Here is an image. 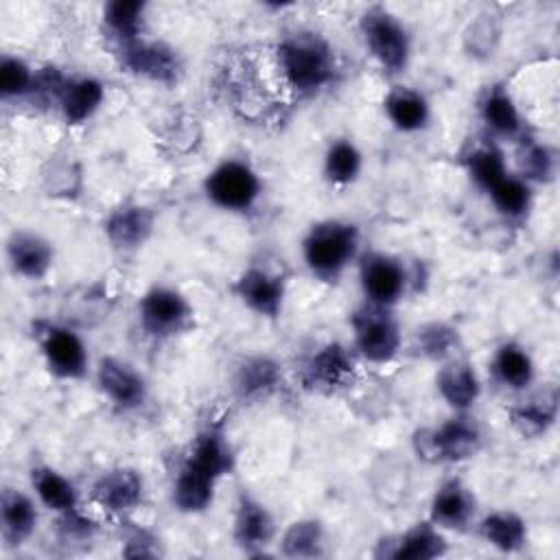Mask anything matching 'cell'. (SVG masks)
<instances>
[{"mask_svg":"<svg viewBox=\"0 0 560 560\" xmlns=\"http://www.w3.org/2000/svg\"><path fill=\"white\" fill-rule=\"evenodd\" d=\"M280 68L289 85L302 94L328 85L337 72L330 44L317 33H293L278 46Z\"/></svg>","mask_w":560,"mask_h":560,"instance_id":"1","label":"cell"},{"mask_svg":"<svg viewBox=\"0 0 560 560\" xmlns=\"http://www.w3.org/2000/svg\"><path fill=\"white\" fill-rule=\"evenodd\" d=\"M359 249V228L348 221H319L302 241L304 262L319 280L335 282L354 260Z\"/></svg>","mask_w":560,"mask_h":560,"instance_id":"2","label":"cell"},{"mask_svg":"<svg viewBox=\"0 0 560 560\" xmlns=\"http://www.w3.org/2000/svg\"><path fill=\"white\" fill-rule=\"evenodd\" d=\"M481 446V431L472 418L459 413L440 427L418 429L413 435V451L420 459L431 464L464 462Z\"/></svg>","mask_w":560,"mask_h":560,"instance_id":"3","label":"cell"},{"mask_svg":"<svg viewBox=\"0 0 560 560\" xmlns=\"http://www.w3.org/2000/svg\"><path fill=\"white\" fill-rule=\"evenodd\" d=\"M359 26L363 42L378 66L387 74L405 72L411 55V37L405 24L385 7H370L361 15Z\"/></svg>","mask_w":560,"mask_h":560,"instance_id":"4","label":"cell"},{"mask_svg":"<svg viewBox=\"0 0 560 560\" xmlns=\"http://www.w3.org/2000/svg\"><path fill=\"white\" fill-rule=\"evenodd\" d=\"M203 190L214 206L232 212H245L260 197V179L245 162L225 160L208 173Z\"/></svg>","mask_w":560,"mask_h":560,"instance_id":"5","label":"cell"},{"mask_svg":"<svg viewBox=\"0 0 560 560\" xmlns=\"http://www.w3.org/2000/svg\"><path fill=\"white\" fill-rule=\"evenodd\" d=\"M354 348L372 363H387L400 350V328L385 306L368 304L352 317Z\"/></svg>","mask_w":560,"mask_h":560,"instance_id":"6","label":"cell"},{"mask_svg":"<svg viewBox=\"0 0 560 560\" xmlns=\"http://www.w3.org/2000/svg\"><path fill=\"white\" fill-rule=\"evenodd\" d=\"M140 326L151 337H171L184 332L192 322V308L188 300L168 287L149 289L138 302Z\"/></svg>","mask_w":560,"mask_h":560,"instance_id":"7","label":"cell"},{"mask_svg":"<svg viewBox=\"0 0 560 560\" xmlns=\"http://www.w3.org/2000/svg\"><path fill=\"white\" fill-rule=\"evenodd\" d=\"M39 348L48 370L59 378H83L88 372V350L81 337L66 328L48 324L39 330Z\"/></svg>","mask_w":560,"mask_h":560,"instance_id":"8","label":"cell"},{"mask_svg":"<svg viewBox=\"0 0 560 560\" xmlns=\"http://www.w3.org/2000/svg\"><path fill=\"white\" fill-rule=\"evenodd\" d=\"M402 265L381 252H370L361 258V287L370 304L389 308L405 293Z\"/></svg>","mask_w":560,"mask_h":560,"instance_id":"9","label":"cell"},{"mask_svg":"<svg viewBox=\"0 0 560 560\" xmlns=\"http://www.w3.org/2000/svg\"><path fill=\"white\" fill-rule=\"evenodd\" d=\"M96 383L103 396L120 409H136L147 398V383L140 372L116 357H103L98 361Z\"/></svg>","mask_w":560,"mask_h":560,"instance_id":"10","label":"cell"},{"mask_svg":"<svg viewBox=\"0 0 560 560\" xmlns=\"http://www.w3.org/2000/svg\"><path fill=\"white\" fill-rule=\"evenodd\" d=\"M142 492H144L142 475L127 466L105 470L92 483L94 501L114 514H125L138 508V503L142 501Z\"/></svg>","mask_w":560,"mask_h":560,"instance_id":"11","label":"cell"},{"mask_svg":"<svg viewBox=\"0 0 560 560\" xmlns=\"http://www.w3.org/2000/svg\"><path fill=\"white\" fill-rule=\"evenodd\" d=\"M236 298L247 304L254 313L262 317H278L284 300V282L280 276L269 273L267 269L252 267L234 282Z\"/></svg>","mask_w":560,"mask_h":560,"instance_id":"12","label":"cell"},{"mask_svg":"<svg viewBox=\"0 0 560 560\" xmlns=\"http://www.w3.org/2000/svg\"><path fill=\"white\" fill-rule=\"evenodd\" d=\"M122 63L142 77H149L153 81L171 83L179 74V59L175 50L160 42H144L136 39L127 46H120Z\"/></svg>","mask_w":560,"mask_h":560,"instance_id":"13","label":"cell"},{"mask_svg":"<svg viewBox=\"0 0 560 560\" xmlns=\"http://www.w3.org/2000/svg\"><path fill=\"white\" fill-rule=\"evenodd\" d=\"M7 260L13 273L28 280H42L52 267L55 249L44 236L15 230L7 241Z\"/></svg>","mask_w":560,"mask_h":560,"instance_id":"14","label":"cell"},{"mask_svg":"<svg viewBox=\"0 0 560 560\" xmlns=\"http://www.w3.org/2000/svg\"><path fill=\"white\" fill-rule=\"evenodd\" d=\"M477 501L470 488H466L459 479H448L442 483L429 508V521L435 527H446V529H462L464 525L470 523L475 516Z\"/></svg>","mask_w":560,"mask_h":560,"instance_id":"15","label":"cell"},{"mask_svg":"<svg viewBox=\"0 0 560 560\" xmlns=\"http://www.w3.org/2000/svg\"><path fill=\"white\" fill-rule=\"evenodd\" d=\"M273 538V518L269 510L247 492H241L234 514V540L243 549L267 547Z\"/></svg>","mask_w":560,"mask_h":560,"instance_id":"16","label":"cell"},{"mask_svg":"<svg viewBox=\"0 0 560 560\" xmlns=\"http://www.w3.org/2000/svg\"><path fill=\"white\" fill-rule=\"evenodd\" d=\"M153 230V212L144 206H120L105 221V234L118 249L140 247Z\"/></svg>","mask_w":560,"mask_h":560,"instance_id":"17","label":"cell"},{"mask_svg":"<svg viewBox=\"0 0 560 560\" xmlns=\"http://www.w3.org/2000/svg\"><path fill=\"white\" fill-rule=\"evenodd\" d=\"M352 359L341 343H326L304 365V383L315 389H335L352 374Z\"/></svg>","mask_w":560,"mask_h":560,"instance_id":"18","label":"cell"},{"mask_svg":"<svg viewBox=\"0 0 560 560\" xmlns=\"http://www.w3.org/2000/svg\"><path fill=\"white\" fill-rule=\"evenodd\" d=\"M438 392L446 400L448 407L464 413L466 409H470L477 402L479 392H481L475 368L464 359L448 361L438 372Z\"/></svg>","mask_w":560,"mask_h":560,"instance_id":"19","label":"cell"},{"mask_svg":"<svg viewBox=\"0 0 560 560\" xmlns=\"http://www.w3.org/2000/svg\"><path fill=\"white\" fill-rule=\"evenodd\" d=\"M0 527L7 545L15 547L31 538L37 527V510L28 494L4 488L0 497Z\"/></svg>","mask_w":560,"mask_h":560,"instance_id":"20","label":"cell"},{"mask_svg":"<svg viewBox=\"0 0 560 560\" xmlns=\"http://www.w3.org/2000/svg\"><path fill=\"white\" fill-rule=\"evenodd\" d=\"M217 477H212L210 472L201 470L199 466H195L192 462H184L177 477H175V486H173V503L179 512L186 514H197L203 512L214 497V486H217Z\"/></svg>","mask_w":560,"mask_h":560,"instance_id":"21","label":"cell"},{"mask_svg":"<svg viewBox=\"0 0 560 560\" xmlns=\"http://www.w3.org/2000/svg\"><path fill=\"white\" fill-rule=\"evenodd\" d=\"M105 88L94 77H79L66 81L59 90V107L68 125L85 122L103 103Z\"/></svg>","mask_w":560,"mask_h":560,"instance_id":"22","label":"cell"},{"mask_svg":"<svg viewBox=\"0 0 560 560\" xmlns=\"http://www.w3.org/2000/svg\"><path fill=\"white\" fill-rule=\"evenodd\" d=\"M385 114L392 120V125L400 131H418L422 127H427L431 109L427 98L405 85H396L389 90V94L385 96Z\"/></svg>","mask_w":560,"mask_h":560,"instance_id":"23","label":"cell"},{"mask_svg":"<svg viewBox=\"0 0 560 560\" xmlns=\"http://www.w3.org/2000/svg\"><path fill=\"white\" fill-rule=\"evenodd\" d=\"M479 532L488 545L503 553L518 551L527 542V525L525 521L510 510H497L490 512L481 525Z\"/></svg>","mask_w":560,"mask_h":560,"instance_id":"24","label":"cell"},{"mask_svg":"<svg viewBox=\"0 0 560 560\" xmlns=\"http://www.w3.org/2000/svg\"><path fill=\"white\" fill-rule=\"evenodd\" d=\"M147 2L140 0H112L103 9V22L107 33L116 39L118 48L127 46L136 39H142V22H144Z\"/></svg>","mask_w":560,"mask_h":560,"instance_id":"25","label":"cell"},{"mask_svg":"<svg viewBox=\"0 0 560 560\" xmlns=\"http://www.w3.org/2000/svg\"><path fill=\"white\" fill-rule=\"evenodd\" d=\"M446 551V540L440 529L429 523H418L409 532H405L394 549L387 553L394 560H433Z\"/></svg>","mask_w":560,"mask_h":560,"instance_id":"26","label":"cell"},{"mask_svg":"<svg viewBox=\"0 0 560 560\" xmlns=\"http://www.w3.org/2000/svg\"><path fill=\"white\" fill-rule=\"evenodd\" d=\"M31 483L35 494L39 497V501L57 512V514H66L70 510H77V488L55 468L50 466H37L31 470Z\"/></svg>","mask_w":560,"mask_h":560,"instance_id":"27","label":"cell"},{"mask_svg":"<svg viewBox=\"0 0 560 560\" xmlns=\"http://www.w3.org/2000/svg\"><path fill=\"white\" fill-rule=\"evenodd\" d=\"M186 459L192 462L195 466H199L201 470L210 472L217 479L228 475L234 466L232 448H230L228 440L223 438V433L217 429H208V431L199 433L192 444V451Z\"/></svg>","mask_w":560,"mask_h":560,"instance_id":"28","label":"cell"},{"mask_svg":"<svg viewBox=\"0 0 560 560\" xmlns=\"http://www.w3.org/2000/svg\"><path fill=\"white\" fill-rule=\"evenodd\" d=\"M558 416V396L556 392H545L510 411V420L514 429L523 438H538L542 435Z\"/></svg>","mask_w":560,"mask_h":560,"instance_id":"29","label":"cell"},{"mask_svg":"<svg viewBox=\"0 0 560 560\" xmlns=\"http://www.w3.org/2000/svg\"><path fill=\"white\" fill-rule=\"evenodd\" d=\"M497 381L510 389H525L534 381V361L518 343H503L492 361Z\"/></svg>","mask_w":560,"mask_h":560,"instance_id":"30","label":"cell"},{"mask_svg":"<svg viewBox=\"0 0 560 560\" xmlns=\"http://www.w3.org/2000/svg\"><path fill=\"white\" fill-rule=\"evenodd\" d=\"M481 118L488 125V129H492L499 136H516L521 131L518 107L512 101V96L501 88H494L486 94L481 103Z\"/></svg>","mask_w":560,"mask_h":560,"instance_id":"31","label":"cell"},{"mask_svg":"<svg viewBox=\"0 0 560 560\" xmlns=\"http://www.w3.org/2000/svg\"><path fill=\"white\" fill-rule=\"evenodd\" d=\"M361 151L350 140H337L328 147L324 158V175L328 182L346 186L352 184L361 173Z\"/></svg>","mask_w":560,"mask_h":560,"instance_id":"32","label":"cell"},{"mask_svg":"<svg viewBox=\"0 0 560 560\" xmlns=\"http://www.w3.org/2000/svg\"><path fill=\"white\" fill-rule=\"evenodd\" d=\"M278 378H280V372L271 359L252 357L236 372V392L243 398H254V396L271 392L276 387Z\"/></svg>","mask_w":560,"mask_h":560,"instance_id":"33","label":"cell"},{"mask_svg":"<svg viewBox=\"0 0 560 560\" xmlns=\"http://www.w3.org/2000/svg\"><path fill=\"white\" fill-rule=\"evenodd\" d=\"M324 549V529L313 518H302L289 525L282 536V553L289 558H315Z\"/></svg>","mask_w":560,"mask_h":560,"instance_id":"34","label":"cell"},{"mask_svg":"<svg viewBox=\"0 0 560 560\" xmlns=\"http://www.w3.org/2000/svg\"><path fill=\"white\" fill-rule=\"evenodd\" d=\"M488 195L492 197L494 208L505 214V217H521L529 208L532 201V190L529 184L523 177L516 175H505L499 184H494Z\"/></svg>","mask_w":560,"mask_h":560,"instance_id":"35","label":"cell"},{"mask_svg":"<svg viewBox=\"0 0 560 560\" xmlns=\"http://www.w3.org/2000/svg\"><path fill=\"white\" fill-rule=\"evenodd\" d=\"M466 166L475 184L486 192L508 175L503 153L497 147H481L472 151L466 160Z\"/></svg>","mask_w":560,"mask_h":560,"instance_id":"36","label":"cell"},{"mask_svg":"<svg viewBox=\"0 0 560 560\" xmlns=\"http://www.w3.org/2000/svg\"><path fill=\"white\" fill-rule=\"evenodd\" d=\"M35 79L37 77H33V70L20 57L4 55L0 59V94H2V98L24 96L26 92H31L35 88Z\"/></svg>","mask_w":560,"mask_h":560,"instance_id":"37","label":"cell"},{"mask_svg":"<svg viewBox=\"0 0 560 560\" xmlns=\"http://www.w3.org/2000/svg\"><path fill=\"white\" fill-rule=\"evenodd\" d=\"M420 352L431 359H444L451 354V350L457 346V330L442 324V322H431L422 326L416 335Z\"/></svg>","mask_w":560,"mask_h":560,"instance_id":"38","label":"cell"},{"mask_svg":"<svg viewBox=\"0 0 560 560\" xmlns=\"http://www.w3.org/2000/svg\"><path fill=\"white\" fill-rule=\"evenodd\" d=\"M523 179H538L547 182L553 177V153L538 142H529L518 155Z\"/></svg>","mask_w":560,"mask_h":560,"instance_id":"39","label":"cell"},{"mask_svg":"<svg viewBox=\"0 0 560 560\" xmlns=\"http://www.w3.org/2000/svg\"><path fill=\"white\" fill-rule=\"evenodd\" d=\"M155 538H151L144 529L140 532H133V536L127 540V549L122 551L125 556H131V558H149V556H155L158 549H151L149 545H153Z\"/></svg>","mask_w":560,"mask_h":560,"instance_id":"40","label":"cell"}]
</instances>
